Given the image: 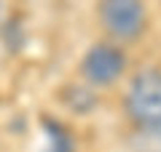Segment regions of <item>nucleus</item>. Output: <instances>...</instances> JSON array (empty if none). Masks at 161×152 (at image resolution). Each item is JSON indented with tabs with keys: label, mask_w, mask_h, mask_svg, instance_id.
I'll return each mask as SVG.
<instances>
[{
	"label": "nucleus",
	"mask_w": 161,
	"mask_h": 152,
	"mask_svg": "<svg viewBox=\"0 0 161 152\" xmlns=\"http://www.w3.org/2000/svg\"><path fill=\"white\" fill-rule=\"evenodd\" d=\"M132 152H161V125H142L129 136Z\"/></svg>",
	"instance_id": "4"
},
{
	"label": "nucleus",
	"mask_w": 161,
	"mask_h": 152,
	"mask_svg": "<svg viewBox=\"0 0 161 152\" xmlns=\"http://www.w3.org/2000/svg\"><path fill=\"white\" fill-rule=\"evenodd\" d=\"M148 22L145 0H99V24L113 40H134Z\"/></svg>",
	"instance_id": "2"
},
{
	"label": "nucleus",
	"mask_w": 161,
	"mask_h": 152,
	"mask_svg": "<svg viewBox=\"0 0 161 152\" xmlns=\"http://www.w3.org/2000/svg\"><path fill=\"white\" fill-rule=\"evenodd\" d=\"M126 69V53L115 43H94L80 59V75L89 85L105 88L113 85Z\"/></svg>",
	"instance_id": "3"
},
{
	"label": "nucleus",
	"mask_w": 161,
	"mask_h": 152,
	"mask_svg": "<svg viewBox=\"0 0 161 152\" xmlns=\"http://www.w3.org/2000/svg\"><path fill=\"white\" fill-rule=\"evenodd\" d=\"M0 11H3V3H0Z\"/></svg>",
	"instance_id": "6"
},
{
	"label": "nucleus",
	"mask_w": 161,
	"mask_h": 152,
	"mask_svg": "<svg viewBox=\"0 0 161 152\" xmlns=\"http://www.w3.org/2000/svg\"><path fill=\"white\" fill-rule=\"evenodd\" d=\"M46 147L40 152H73V141H70L67 131H62L57 123H46Z\"/></svg>",
	"instance_id": "5"
},
{
	"label": "nucleus",
	"mask_w": 161,
	"mask_h": 152,
	"mask_svg": "<svg viewBox=\"0 0 161 152\" xmlns=\"http://www.w3.org/2000/svg\"><path fill=\"white\" fill-rule=\"evenodd\" d=\"M124 109L134 128L161 125V69H142L134 75L124 96Z\"/></svg>",
	"instance_id": "1"
}]
</instances>
